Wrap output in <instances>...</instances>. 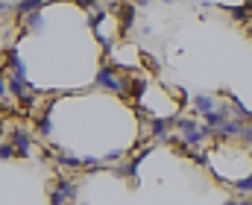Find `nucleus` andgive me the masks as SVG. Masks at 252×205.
<instances>
[{
  "label": "nucleus",
  "instance_id": "12",
  "mask_svg": "<svg viewBox=\"0 0 252 205\" xmlns=\"http://www.w3.org/2000/svg\"><path fill=\"white\" fill-rule=\"evenodd\" d=\"M62 167H67V170H82V158H70V155H59L56 158Z\"/></svg>",
  "mask_w": 252,
  "mask_h": 205
},
{
  "label": "nucleus",
  "instance_id": "17",
  "mask_svg": "<svg viewBox=\"0 0 252 205\" xmlns=\"http://www.w3.org/2000/svg\"><path fill=\"white\" fill-rule=\"evenodd\" d=\"M6 97H9V79L0 76V100H6Z\"/></svg>",
  "mask_w": 252,
  "mask_h": 205
},
{
  "label": "nucleus",
  "instance_id": "23",
  "mask_svg": "<svg viewBox=\"0 0 252 205\" xmlns=\"http://www.w3.org/2000/svg\"><path fill=\"white\" fill-rule=\"evenodd\" d=\"M250 155H252V149H250Z\"/></svg>",
  "mask_w": 252,
  "mask_h": 205
},
{
  "label": "nucleus",
  "instance_id": "9",
  "mask_svg": "<svg viewBox=\"0 0 252 205\" xmlns=\"http://www.w3.org/2000/svg\"><path fill=\"white\" fill-rule=\"evenodd\" d=\"M176 129H179L182 135L196 132V129H199V120H196V117H176Z\"/></svg>",
  "mask_w": 252,
  "mask_h": 205
},
{
  "label": "nucleus",
  "instance_id": "21",
  "mask_svg": "<svg viewBox=\"0 0 252 205\" xmlns=\"http://www.w3.org/2000/svg\"><path fill=\"white\" fill-rule=\"evenodd\" d=\"M250 12H252V3H250Z\"/></svg>",
  "mask_w": 252,
  "mask_h": 205
},
{
  "label": "nucleus",
  "instance_id": "2",
  "mask_svg": "<svg viewBox=\"0 0 252 205\" xmlns=\"http://www.w3.org/2000/svg\"><path fill=\"white\" fill-rule=\"evenodd\" d=\"M9 144L15 146V152H18V155H30V152H32V135H30L27 129H12Z\"/></svg>",
  "mask_w": 252,
  "mask_h": 205
},
{
  "label": "nucleus",
  "instance_id": "6",
  "mask_svg": "<svg viewBox=\"0 0 252 205\" xmlns=\"http://www.w3.org/2000/svg\"><path fill=\"white\" fill-rule=\"evenodd\" d=\"M53 191H59V194H64V197H67V200H73V197H76V182H70V179L59 176V179L53 182Z\"/></svg>",
  "mask_w": 252,
  "mask_h": 205
},
{
  "label": "nucleus",
  "instance_id": "5",
  "mask_svg": "<svg viewBox=\"0 0 252 205\" xmlns=\"http://www.w3.org/2000/svg\"><path fill=\"white\" fill-rule=\"evenodd\" d=\"M190 103H193V109L199 112V117H202V115H211V112H217V109H220V106H217V100H214L211 94H196Z\"/></svg>",
  "mask_w": 252,
  "mask_h": 205
},
{
  "label": "nucleus",
  "instance_id": "22",
  "mask_svg": "<svg viewBox=\"0 0 252 205\" xmlns=\"http://www.w3.org/2000/svg\"><path fill=\"white\" fill-rule=\"evenodd\" d=\"M0 144H3V138H0Z\"/></svg>",
  "mask_w": 252,
  "mask_h": 205
},
{
  "label": "nucleus",
  "instance_id": "19",
  "mask_svg": "<svg viewBox=\"0 0 252 205\" xmlns=\"http://www.w3.org/2000/svg\"><path fill=\"white\" fill-rule=\"evenodd\" d=\"M226 205H252V200H229Z\"/></svg>",
  "mask_w": 252,
  "mask_h": 205
},
{
  "label": "nucleus",
  "instance_id": "16",
  "mask_svg": "<svg viewBox=\"0 0 252 205\" xmlns=\"http://www.w3.org/2000/svg\"><path fill=\"white\" fill-rule=\"evenodd\" d=\"M241 144H247L252 149V123H244V132H241Z\"/></svg>",
  "mask_w": 252,
  "mask_h": 205
},
{
  "label": "nucleus",
  "instance_id": "18",
  "mask_svg": "<svg viewBox=\"0 0 252 205\" xmlns=\"http://www.w3.org/2000/svg\"><path fill=\"white\" fill-rule=\"evenodd\" d=\"M121 155H124V149H112V152L103 158V164H106V161H115V158H121Z\"/></svg>",
  "mask_w": 252,
  "mask_h": 205
},
{
  "label": "nucleus",
  "instance_id": "14",
  "mask_svg": "<svg viewBox=\"0 0 252 205\" xmlns=\"http://www.w3.org/2000/svg\"><path fill=\"white\" fill-rule=\"evenodd\" d=\"M15 155H18L15 146H12L9 141H3V144H0V161H9V158H15Z\"/></svg>",
  "mask_w": 252,
  "mask_h": 205
},
{
  "label": "nucleus",
  "instance_id": "7",
  "mask_svg": "<svg viewBox=\"0 0 252 205\" xmlns=\"http://www.w3.org/2000/svg\"><path fill=\"white\" fill-rule=\"evenodd\" d=\"M41 9H44L41 0H24V3H15V12H18V15H27V12L35 15V12H41Z\"/></svg>",
  "mask_w": 252,
  "mask_h": 205
},
{
  "label": "nucleus",
  "instance_id": "4",
  "mask_svg": "<svg viewBox=\"0 0 252 205\" xmlns=\"http://www.w3.org/2000/svg\"><path fill=\"white\" fill-rule=\"evenodd\" d=\"M241 132H244V123L241 120H226L220 129H214V138L217 141H229V138H241Z\"/></svg>",
  "mask_w": 252,
  "mask_h": 205
},
{
  "label": "nucleus",
  "instance_id": "20",
  "mask_svg": "<svg viewBox=\"0 0 252 205\" xmlns=\"http://www.w3.org/2000/svg\"><path fill=\"white\" fill-rule=\"evenodd\" d=\"M3 112H6V106H3V100H0V115H3Z\"/></svg>",
  "mask_w": 252,
  "mask_h": 205
},
{
  "label": "nucleus",
  "instance_id": "13",
  "mask_svg": "<svg viewBox=\"0 0 252 205\" xmlns=\"http://www.w3.org/2000/svg\"><path fill=\"white\" fill-rule=\"evenodd\" d=\"M27 27H30L32 32H41V29H44V21H41V15H38V12H35V15H30V18H27Z\"/></svg>",
  "mask_w": 252,
  "mask_h": 205
},
{
  "label": "nucleus",
  "instance_id": "3",
  "mask_svg": "<svg viewBox=\"0 0 252 205\" xmlns=\"http://www.w3.org/2000/svg\"><path fill=\"white\" fill-rule=\"evenodd\" d=\"M170 126H176V117H153V123H150V132L156 141H170Z\"/></svg>",
  "mask_w": 252,
  "mask_h": 205
},
{
  "label": "nucleus",
  "instance_id": "10",
  "mask_svg": "<svg viewBox=\"0 0 252 205\" xmlns=\"http://www.w3.org/2000/svg\"><path fill=\"white\" fill-rule=\"evenodd\" d=\"M35 126H38V132H41V135H50V132H53V120H50V112L38 115V123H35Z\"/></svg>",
  "mask_w": 252,
  "mask_h": 205
},
{
  "label": "nucleus",
  "instance_id": "1",
  "mask_svg": "<svg viewBox=\"0 0 252 205\" xmlns=\"http://www.w3.org/2000/svg\"><path fill=\"white\" fill-rule=\"evenodd\" d=\"M94 82H97L100 88H106V91L118 94V97H124V94H126V79H124V76H118V70L112 68V65H106V68L97 70Z\"/></svg>",
  "mask_w": 252,
  "mask_h": 205
},
{
  "label": "nucleus",
  "instance_id": "15",
  "mask_svg": "<svg viewBox=\"0 0 252 205\" xmlns=\"http://www.w3.org/2000/svg\"><path fill=\"white\" fill-rule=\"evenodd\" d=\"M82 167H88V170H100V167H103V161H100V158H94V155H85V158H82Z\"/></svg>",
  "mask_w": 252,
  "mask_h": 205
},
{
  "label": "nucleus",
  "instance_id": "11",
  "mask_svg": "<svg viewBox=\"0 0 252 205\" xmlns=\"http://www.w3.org/2000/svg\"><path fill=\"white\" fill-rule=\"evenodd\" d=\"M235 191H238V194H247V197H252V173L235 182Z\"/></svg>",
  "mask_w": 252,
  "mask_h": 205
},
{
  "label": "nucleus",
  "instance_id": "8",
  "mask_svg": "<svg viewBox=\"0 0 252 205\" xmlns=\"http://www.w3.org/2000/svg\"><path fill=\"white\" fill-rule=\"evenodd\" d=\"M9 94H12V97H18V100H27V97H30V94H27V82H21V79L9 76Z\"/></svg>",
  "mask_w": 252,
  "mask_h": 205
}]
</instances>
